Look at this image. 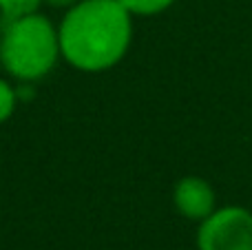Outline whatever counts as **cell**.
Here are the masks:
<instances>
[{"label": "cell", "mask_w": 252, "mask_h": 250, "mask_svg": "<svg viewBox=\"0 0 252 250\" xmlns=\"http://www.w3.org/2000/svg\"><path fill=\"white\" fill-rule=\"evenodd\" d=\"M133 18L118 0H80L58 25L62 60L82 73L118 66L133 42Z\"/></svg>", "instance_id": "6da1fadb"}, {"label": "cell", "mask_w": 252, "mask_h": 250, "mask_svg": "<svg viewBox=\"0 0 252 250\" xmlns=\"http://www.w3.org/2000/svg\"><path fill=\"white\" fill-rule=\"evenodd\" d=\"M173 204L184 219L204 221L217 208V193L213 184L199 175H184L173 188Z\"/></svg>", "instance_id": "277c9868"}, {"label": "cell", "mask_w": 252, "mask_h": 250, "mask_svg": "<svg viewBox=\"0 0 252 250\" xmlns=\"http://www.w3.org/2000/svg\"><path fill=\"white\" fill-rule=\"evenodd\" d=\"M62 60L58 27L44 13L33 11L4 20L0 31V66L18 82L47 78Z\"/></svg>", "instance_id": "7a4b0ae2"}, {"label": "cell", "mask_w": 252, "mask_h": 250, "mask_svg": "<svg viewBox=\"0 0 252 250\" xmlns=\"http://www.w3.org/2000/svg\"><path fill=\"white\" fill-rule=\"evenodd\" d=\"M78 2H80V0H42V4H49L51 9H62V11L75 7Z\"/></svg>", "instance_id": "ba28073f"}, {"label": "cell", "mask_w": 252, "mask_h": 250, "mask_svg": "<svg viewBox=\"0 0 252 250\" xmlns=\"http://www.w3.org/2000/svg\"><path fill=\"white\" fill-rule=\"evenodd\" d=\"M18 106V91L7 78L0 75V124L9 122L16 113Z\"/></svg>", "instance_id": "8992f818"}, {"label": "cell", "mask_w": 252, "mask_h": 250, "mask_svg": "<svg viewBox=\"0 0 252 250\" xmlns=\"http://www.w3.org/2000/svg\"><path fill=\"white\" fill-rule=\"evenodd\" d=\"M40 4H42V0H0V13L4 20H9V18L38 11Z\"/></svg>", "instance_id": "52a82bcc"}, {"label": "cell", "mask_w": 252, "mask_h": 250, "mask_svg": "<svg viewBox=\"0 0 252 250\" xmlns=\"http://www.w3.org/2000/svg\"><path fill=\"white\" fill-rule=\"evenodd\" d=\"M197 250H252V211L246 206H217L199 221Z\"/></svg>", "instance_id": "3957f363"}, {"label": "cell", "mask_w": 252, "mask_h": 250, "mask_svg": "<svg viewBox=\"0 0 252 250\" xmlns=\"http://www.w3.org/2000/svg\"><path fill=\"white\" fill-rule=\"evenodd\" d=\"M133 16H157L175 4V0H118Z\"/></svg>", "instance_id": "5b68a950"}]
</instances>
